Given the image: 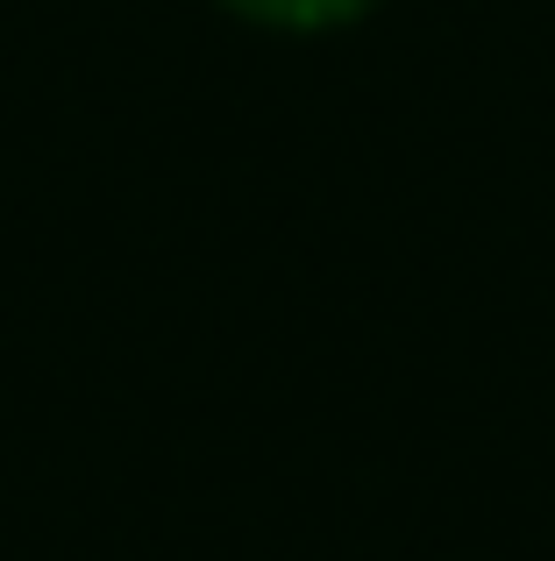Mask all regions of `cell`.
<instances>
[{"instance_id":"cell-1","label":"cell","mask_w":555,"mask_h":561,"mask_svg":"<svg viewBox=\"0 0 555 561\" xmlns=\"http://www.w3.org/2000/svg\"><path fill=\"white\" fill-rule=\"evenodd\" d=\"M222 8L250 14V22H271V28H328V22L363 14L371 0H222Z\"/></svg>"}]
</instances>
